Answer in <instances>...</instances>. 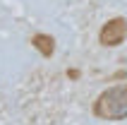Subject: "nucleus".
Wrapping results in <instances>:
<instances>
[{"label": "nucleus", "instance_id": "nucleus-1", "mask_svg": "<svg viewBox=\"0 0 127 125\" xmlns=\"http://www.w3.org/2000/svg\"><path fill=\"white\" fill-rule=\"evenodd\" d=\"M94 116L101 120H127V84L108 87L94 101Z\"/></svg>", "mask_w": 127, "mask_h": 125}, {"label": "nucleus", "instance_id": "nucleus-2", "mask_svg": "<svg viewBox=\"0 0 127 125\" xmlns=\"http://www.w3.org/2000/svg\"><path fill=\"white\" fill-rule=\"evenodd\" d=\"M127 39V19L125 17H113L108 19L98 31V43L106 48H118Z\"/></svg>", "mask_w": 127, "mask_h": 125}, {"label": "nucleus", "instance_id": "nucleus-3", "mask_svg": "<svg viewBox=\"0 0 127 125\" xmlns=\"http://www.w3.org/2000/svg\"><path fill=\"white\" fill-rule=\"evenodd\" d=\"M31 46H34L43 58H50L55 53V39L48 36V34H34L31 36Z\"/></svg>", "mask_w": 127, "mask_h": 125}]
</instances>
